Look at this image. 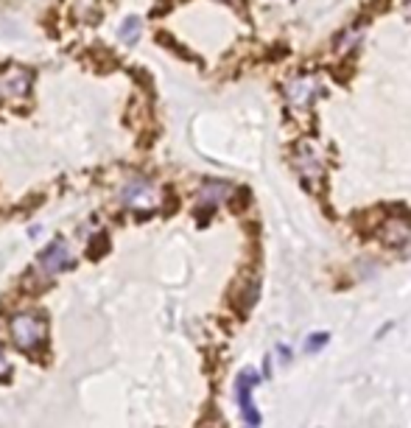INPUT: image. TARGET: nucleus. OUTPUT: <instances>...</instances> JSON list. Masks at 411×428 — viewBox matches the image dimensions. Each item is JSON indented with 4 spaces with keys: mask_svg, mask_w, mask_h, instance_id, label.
Segmentation results:
<instances>
[{
    "mask_svg": "<svg viewBox=\"0 0 411 428\" xmlns=\"http://www.w3.org/2000/svg\"><path fill=\"white\" fill-rule=\"evenodd\" d=\"M31 84V73L26 67H9L3 76H0V96H9V98H23L28 93Z\"/></svg>",
    "mask_w": 411,
    "mask_h": 428,
    "instance_id": "39448f33",
    "label": "nucleus"
},
{
    "mask_svg": "<svg viewBox=\"0 0 411 428\" xmlns=\"http://www.w3.org/2000/svg\"><path fill=\"white\" fill-rule=\"evenodd\" d=\"M221 3H230V6H241L244 0H221Z\"/></svg>",
    "mask_w": 411,
    "mask_h": 428,
    "instance_id": "f8f14e48",
    "label": "nucleus"
},
{
    "mask_svg": "<svg viewBox=\"0 0 411 428\" xmlns=\"http://www.w3.org/2000/svg\"><path fill=\"white\" fill-rule=\"evenodd\" d=\"M255 384H257V373H252V370H244V373L238 375V381H235V395H238L241 414H244V420H246L252 428L260 425V411H257L255 403H252V389H255Z\"/></svg>",
    "mask_w": 411,
    "mask_h": 428,
    "instance_id": "7ed1b4c3",
    "label": "nucleus"
},
{
    "mask_svg": "<svg viewBox=\"0 0 411 428\" xmlns=\"http://www.w3.org/2000/svg\"><path fill=\"white\" fill-rule=\"evenodd\" d=\"M12 339L20 350L31 353L45 341V322L37 319L34 314H20L12 319Z\"/></svg>",
    "mask_w": 411,
    "mask_h": 428,
    "instance_id": "f257e3e1",
    "label": "nucleus"
},
{
    "mask_svg": "<svg viewBox=\"0 0 411 428\" xmlns=\"http://www.w3.org/2000/svg\"><path fill=\"white\" fill-rule=\"evenodd\" d=\"M140 20H137V17H126L123 20V26H120V31H118V37L126 42V45H134L137 39H140Z\"/></svg>",
    "mask_w": 411,
    "mask_h": 428,
    "instance_id": "9d476101",
    "label": "nucleus"
},
{
    "mask_svg": "<svg viewBox=\"0 0 411 428\" xmlns=\"http://www.w3.org/2000/svg\"><path fill=\"white\" fill-rule=\"evenodd\" d=\"M120 202H123L126 207H131V210L146 213V210H154L160 199H157V188H154L152 182H146V179H131V182L123 185Z\"/></svg>",
    "mask_w": 411,
    "mask_h": 428,
    "instance_id": "f03ea898",
    "label": "nucleus"
},
{
    "mask_svg": "<svg viewBox=\"0 0 411 428\" xmlns=\"http://www.w3.org/2000/svg\"><path fill=\"white\" fill-rule=\"evenodd\" d=\"M297 166H300V171H302V177H305V179H308V177H322L319 160H316V154H311V149H302V152H300Z\"/></svg>",
    "mask_w": 411,
    "mask_h": 428,
    "instance_id": "1a4fd4ad",
    "label": "nucleus"
},
{
    "mask_svg": "<svg viewBox=\"0 0 411 428\" xmlns=\"http://www.w3.org/2000/svg\"><path fill=\"white\" fill-rule=\"evenodd\" d=\"M39 263H42V271L53 274L59 269H64L67 263H71V252H67V247L62 241H53L42 255H39Z\"/></svg>",
    "mask_w": 411,
    "mask_h": 428,
    "instance_id": "423d86ee",
    "label": "nucleus"
},
{
    "mask_svg": "<svg viewBox=\"0 0 411 428\" xmlns=\"http://www.w3.org/2000/svg\"><path fill=\"white\" fill-rule=\"evenodd\" d=\"M322 90V82L316 76H297L286 84V98L294 104V107H308L311 98Z\"/></svg>",
    "mask_w": 411,
    "mask_h": 428,
    "instance_id": "20e7f679",
    "label": "nucleus"
},
{
    "mask_svg": "<svg viewBox=\"0 0 411 428\" xmlns=\"http://www.w3.org/2000/svg\"><path fill=\"white\" fill-rule=\"evenodd\" d=\"M327 341H330V333H311V336L305 339V353L313 355V353H319Z\"/></svg>",
    "mask_w": 411,
    "mask_h": 428,
    "instance_id": "9b49d317",
    "label": "nucleus"
},
{
    "mask_svg": "<svg viewBox=\"0 0 411 428\" xmlns=\"http://www.w3.org/2000/svg\"><path fill=\"white\" fill-rule=\"evenodd\" d=\"M361 28H347V31H341L338 34V39H336V51L338 53H350L353 48H358L361 45Z\"/></svg>",
    "mask_w": 411,
    "mask_h": 428,
    "instance_id": "6e6552de",
    "label": "nucleus"
},
{
    "mask_svg": "<svg viewBox=\"0 0 411 428\" xmlns=\"http://www.w3.org/2000/svg\"><path fill=\"white\" fill-rule=\"evenodd\" d=\"M230 193V188L224 185V182H208V185H204L201 188V204H208V210H213L219 202H224V196Z\"/></svg>",
    "mask_w": 411,
    "mask_h": 428,
    "instance_id": "0eeeda50",
    "label": "nucleus"
}]
</instances>
